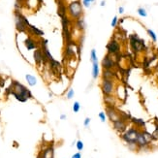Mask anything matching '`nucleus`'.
<instances>
[{
  "label": "nucleus",
  "mask_w": 158,
  "mask_h": 158,
  "mask_svg": "<svg viewBox=\"0 0 158 158\" xmlns=\"http://www.w3.org/2000/svg\"><path fill=\"white\" fill-rule=\"evenodd\" d=\"M99 73H100L99 63H98V62L92 63V70H91V74H92V78H93V79H97L98 77H99Z\"/></svg>",
  "instance_id": "nucleus-19"
},
{
  "label": "nucleus",
  "mask_w": 158,
  "mask_h": 158,
  "mask_svg": "<svg viewBox=\"0 0 158 158\" xmlns=\"http://www.w3.org/2000/svg\"><path fill=\"white\" fill-rule=\"evenodd\" d=\"M25 80H26V83H28V85H30V86L36 85V83H37V79H36L35 77H34V76L27 74V75H25Z\"/></svg>",
  "instance_id": "nucleus-21"
},
{
  "label": "nucleus",
  "mask_w": 158,
  "mask_h": 158,
  "mask_svg": "<svg viewBox=\"0 0 158 158\" xmlns=\"http://www.w3.org/2000/svg\"><path fill=\"white\" fill-rule=\"evenodd\" d=\"M90 60H91V62H92V63L98 62V57H97V55H96L95 49H92L91 51H90Z\"/></svg>",
  "instance_id": "nucleus-23"
},
{
  "label": "nucleus",
  "mask_w": 158,
  "mask_h": 158,
  "mask_svg": "<svg viewBox=\"0 0 158 158\" xmlns=\"http://www.w3.org/2000/svg\"><path fill=\"white\" fill-rule=\"evenodd\" d=\"M60 119H61V120L66 119V115H60Z\"/></svg>",
  "instance_id": "nucleus-39"
},
{
  "label": "nucleus",
  "mask_w": 158,
  "mask_h": 158,
  "mask_svg": "<svg viewBox=\"0 0 158 158\" xmlns=\"http://www.w3.org/2000/svg\"><path fill=\"white\" fill-rule=\"evenodd\" d=\"M113 127L117 132L122 134V133H124L127 129V120L123 119V118H119V119L113 122Z\"/></svg>",
  "instance_id": "nucleus-7"
},
{
  "label": "nucleus",
  "mask_w": 158,
  "mask_h": 158,
  "mask_svg": "<svg viewBox=\"0 0 158 158\" xmlns=\"http://www.w3.org/2000/svg\"><path fill=\"white\" fill-rule=\"evenodd\" d=\"M24 44H25V47H26V49L28 51L36 50V48H37V43L32 38H30V37L26 38V40H25V42H24Z\"/></svg>",
  "instance_id": "nucleus-15"
},
{
  "label": "nucleus",
  "mask_w": 158,
  "mask_h": 158,
  "mask_svg": "<svg viewBox=\"0 0 158 158\" xmlns=\"http://www.w3.org/2000/svg\"><path fill=\"white\" fill-rule=\"evenodd\" d=\"M136 143H137L138 147H139V149H147V147H149V145L147 144V142L145 141L144 135H143L142 130H141V131L139 132V134H138Z\"/></svg>",
  "instance_id": "nucleus-12"
},
{
  "label": "nucleus",
  "mask_w": 158,
  "mask_h": 158,
  "mask_svg": "<svg viewBox=\"0 0 158 158\" xmlns=\"http://www.w3.org/2000/svg\"><path fill=\"white\" fill-rule=\"evenodd\" d=\"M106 48H107V50H108V54H113V55L118 54V53H119V51H120L119 44H118L115 40H112L109 42Z\"/></svg>",
  "instance_id": "nucleus-9"
},
{
  "label": "nucleus",
  "mask_w": 158,
  "mask_h": 158,
  "mask_svg": "<svg viewBox=\"0 0 158 158\" xmlns=\"http://www.w3.org/2000/svg\"><path fill=\"white\" fill-rule=\"evenodd\" d=\"M33 57H34V61H35L36 64H41L42 62H46L48 59L46 58V56L44 55L43 51L40 50V49H36L33 53Z\"/></svg>",
  "instance_id": "nucleus-11"
},
{
  "label": "nucleus",
  "mask_w": 158,
  "mask_h": 158,
  "mask_svg": "<svg viewBox=\"0 0 158 158\" xmlns=\"http://www.w3.org/2000/svg\"><path fill=\"white\" fill-rule=\"evenodd\" d=\"M118 13L119 14L124 13V8H123V7H119V8H118Z\"/></svg>",
  "instance_id": "nucleus-37"
},
{
  "label": "nucleus",
  "mask_w": 158,
  "mask_h": 158,
  "mask_svg": "<svg viewBox=\"0 0 158 158\" xmlns=\"http://www.w3.org/2000/svg\"><path fill=\"white\" fill-rule=\"evenodd\" d=\"M101 65H102L103 69H105V70H113V67L115 66V59H113L111 57V54H107V55L102 59Z\"/></svg>",
  "instance_id": "nucleus-8"
},
{
  "label": "nucleus",
  "mask_w": 158,
  "mask_h": 158,
  "mask_svg": "<svg viewBox=\"0 0 158 158\" xmlns=\"http://www.w3.org/2000/svg\"><path fill=\"white\" fill-rule=\"evenodd\" d=\"M77 27L80 30H83V29L85 28V21H83V19H77Z\"/></svg>",
  "instance_id": "nucleus-22"
},
{
  "label": "nucleus",
  "mask_w": 158,
  "mask_h": 158,
  "mask_svg": "<svg viewBox=\"0 0 158 158\" xmlns=\"http://www.w3.org/2000/svg\"><path fill=\"white\" fill-rule=\"evenodd\" d=\"M39 153L41 155V158H54V149L53 145H49Z\"/></svg>",
  "instance_id": "nucleus-13"
},
{
  "label": "nucleus",
  "mask_w": 158,
  "mask_h": 158,
  "mask_svg": "<svg viewBox=\"0 0 158 158\" xmlns=\"http://www.w3.org/2000/svg\"><path fill=\"white\" fill-rule=\"evenodd\" d=\"M28 29L29 31L31 32L32 34H34V35H36V36H43L44 35V31H42V30H40L39 28H37L36 26H34V25H29L28 26Z\"/></svg>",
  "instance_id": "nucleus-20"
},
{
  "label": "nucleus",
  "mask_w": 158,
  "mask_h": 158,
  "mask_svg": "<svg viewBox=\"0 0 158 158\" xmlns=\"http://www.w3.org/2000/svg\"><path fill=\"white\" fill-rule=\"evenodd\" d=\"M23 16L19 13V11L15 12V21H16V27H17V30L19 32H25L26 29L28 28V26L24 23L23 19Z\"/></svg>",
  "instance_id": "nucleus-5"
},
{
  "label": "nucleus",
  "mask_w": 158,
  "mask_h": 158,
  "mask_svg": "<svg viewBox=\"0 0 158 158\" xmlns=\"http://www.w3.org/2000/svg\"><path fill=\"white\" fill-rule=\"evenodd\" d=\"M115 77V74L113 72L112 70H105L103 69L102 72V79H105V80H113Z\"/></svg>",
  "instance_id": "nucleus-17"
},
{
  "label": "nucleus",
  "mask_w": 158,
  "mask_h": 158,
  "mask_svg": "<svg viewBox=\"0 0 158 158\" xmlns=\"http://www.w3.org/2000/svg\"><path fill=\"white\" fill-rule=\"evenodd\" d=\"M104 102L107 107H115V98L113 95H108L104 96Z\"/></svg>",
  "instance_id": "nucleus-18"
},
{
  "label": "nucleus",
  "mask_w": 158,
  "mask_h": 158,
  "mask_svg": "<svg viewBox=\"0 0 158 158\" xmlns=\"http://www.w3.org/2000/svg\"><path fill=\"white\" fill-rule=\"evenodd\" d=\"M137 12H138V14H139V16L143 17V18H145V17L147 16V11H145V9H144V8H139Z\"/></svg>",
  "instance_id": "nucleus-29"
},
{
  "label": "nucleus",
  "mask_w": 158,
  "mask_h": 158,
  "mask_svg": "<svg viewBox=\"0 0 158 158\" xmlns=\"http://www.w3.org/2000/svg\"><path fill=\"white\" fill-rule=\"evenodd\" d=\"M95 1V0H92V2H94Z\"/></svg>",
  "instance_id": "nucleus-41"
},
{
  "label": "nucleus",
  "mask_w": 158,
  "mask_h": 158,
  "mask_svg": "<svg viewBox=\"0 0 158 158\" xmlns=\"http://www.w3.org/2000/svg\"><path fill=\"white\" fill-rule=\"evenodd\" d=\"M68 14L74 19H79L83 16V5L79 0L71 2L68 5Z\"/></svg>",
  "instance_id": "nucleus-3"
},
{
  "label": "nucleus",
  "mask_w": 158,
  "mask_h": 158,
  "mask_svg": "<svg viewBox=\"0 0 158 158\" xmlns=\"http://www.w3.org/2000/svg\"><path fill=\"white\" fill-rule=\"evenodd\" d=\"M90 121H91V119L89 117H86L85 119V121H83V126L85 127H88L89 126V124H90Z\"/></svg>",
  "instance_id": "nucleus-34"
},
{
  "label": "nucleus",
  "mask_w": 158,
  "mask_h": 158,
  "mask_svg": "<svg viewBox=\"0 0 158 158\" xmlns=\"http://www.w3.org/2000/svg\"><path fill=\"white\" fill-rule=\"evenodd\" d=\"M131 121L132 123L134 124L135 127L139 128V129H143L145 126V122L142 118H136V117H132L131 118Z\"/></svg>",
  "instance_id": "nucleus-16"
},
{
  "label": "nucleus",
  "mask_w": 158,
  "mask_h": 158,
  "mask_svg": "<svg viewBox=\"0 0 158 158\" xmlns=\"http://www.w3.org/2000/svg\"><path fill=\"white\" fill-rule=\"evenodd\" d=\"M0 89H1V86H0Z\"/></svg>",
  "instance_id": "nucleus-44"
},
{
  "label": "nucleus",
  "mask_w": 158,
  "mask_h": 158,
  "mask_svg": "<svg viewBox=\"0 0 158 158\" xmlns=\"http://www.w3.org/2000/svg\"><path fill=\"white\" fill-rule=\"evenodd\" d=\"M76 147H77V149L79 150V151H81V150L83 149V147H85V145H83V141L79 140L76 142Z\"/></svg>",
  "instance_id": "nucleus-27"
},
{
  "label": "nucleus",
  "mask_w": 158,
  "mask_h": 158,
  "mask_svg": "<svg viewBox=\"0 0 158 158\" xmlns=\"http://www.w3.org/2000/svg\"><path fill=\"white\" fill-rule=\"evenodd\" d=\"M117 21H118L117 17V16L113 17V21H112V23H111V25H112V27H115V26H117Z\"/></svg>",
  "instance_id": "nucleus-33"
},
{
  "label": "nucleus",
  "mask_w": 158,
  "mask_h": 158,
  "mask_svg": "<svg viewBox=\"0 0 158 158\" xmlns=\"http://www.w3.org/2000/svg\"><path fill=\"white\" fill-rule=\"evenodd\" d=\"M140 131H141V129H139V128L132 126V127L126 129V131H125L124 133L120 134V138H121V140L126 145L131 144V143H136L138 134H139Z\"/></svg>",
  "instance_id": "nucleus-2"
},
{
  "label": "nucleus",
  "mask_w": 158,
  "mask_h": 158,
  "mask_svg": "<svg viewBox=\"0 0 158 158\" xmlns=\"http://www.w3.org/2000/svg\"><path fill=\"white\" fill-rule=\"evenodd\" d=\"M130 39H131V46H132L133 50H134L135 51H140L145 48L144 41L140 40L136 35L131 36L130 37Z\"/></svg>",
  "instance_id": "nucleus-10"
},
{
  "label": "nucleus",
  "mask_w": 158,
  "mask_h": 158,
  "mask_svg": "<svg viewBox=\"0 0 158 158\" xmlns=\"http://www.w3.org/2000/svg\"><path fill=\"white\" fill-rule=\"evenodd\" d=\"M147 34L149 35V37L152 39V41L156 42L157 41V37H156V34H155V32L153 30H151V29H147Z\"/></svg>",
  "instance_id": "nucleus-25"
},
{
  "label": "nucleus",
  "mask_w": 158,
  "mask_h": 158,
  "mask_svg": "<svg viewBox=\"0 0 158 158\" xmlns=\"http://www.w3.org/2000/svg\"><path fill=\"white\" fill-rule=\"evenodd\" d=\"M39 1H40V2H42V0H39Z\"/></svg>",
  "instance_id": "nucleus-43"
},
{
  "label": "nucleus",
  "mask_w": 158,
  "mask_h": 158,
  "mask_svg": "<svg viewBox=\"0 0 158 158\" xmlns=\"http://www.w3.org/2000/svg\"><path fill=\"white\" fill-rule=\"evenodd\" d=\"M100 86H101V90H102V93L104 94V96L113 95V92L115 91V81L113 80H105V79H102Z\"/></svg>",
  "instance_id": "nucleus-4"
},
{
  "label": "nucleus",
  "mask_w": 158,
  "mask_h": 158,
  "mask_svg": "<svg viewBox=\"0 0 158 158\" xmlns=\"http://www.w3.org/2000/svg\"><path fill=\"white\" fill-rule=\"evenodd\" d=\"M127 147L128 149L132 151H137V150H140L139 149V147H138L137 143H131V144H127Z\"/></svg>",
  "instance_id": "nucleus-24"
},
{
  "label": "nucleus",
  "mask_w": 158,
  "mask_h": 158,
  "mask_svg": "<svg viewBox=\"0 0 158 158\" xmlns=\"http://www.w3.org/2000/svg\"><path fill=\"white\" fill-rule=\"evenodd\" d=\"M100 5H101V6H102V7H103V6H105V1H102V2H101V4H100Z\"/></svg>",
  "instance_id": "nucleus-40"
},
{
  "label": "nucleus",
  "mask_w": 158,
  "mask_h": 158,
  "mask_svg": "<svg viewBox=\"0 0 158 158\" xmlns=\"http://www.w3.org/2000/svg\"><path fill=\"white\" fill-rule=\"evenodd\" d=\"M4 83H5V81L3 80V79L0 78V86H1V87L2 86H4Z\"/></svg>",
  "instance_id": "nucleus-38"
},
{
  "label": "nucleus",
  "mask_w": 158,
  "mask_h": 158,
  "mask_svg": "<svg viewBox=\"0 0 158 158\" xmlns=\"http://www.w3.org/2000/svg\"><path fill=\"white\" fill-rule=\"evenodd\" d=\"M106 115L112 122L121 118L120 112H118L115 107H106Z\"/></svg>",
  "instance_id": "nucleus-6"
},
{
  "label": "nucleus",
  "mask_w": 158,
  "mask_h": 158,
  "mask_svg": "<svg viewBox=\"0 0 158 158\" xmlns=\"http://www.w3.org/2000/svg\"><path fill=\"white\" fill-rule=\"evenodd\" d=\"M19 1H21V0H18V2H19Z\"/></svg>",
  "instance_id": "nucleus-42"
},
{
  "label": "nucleus",
  "mask_w": 158,
  "mask_h": 158,
  "mask_svg": "<svg viewBox=\"0 0 158 158\" xmlns=\"http://www.w3.org/2000/svg\"><path fill=\"white\" fill-rule=\"evenodd\" d=\"M57 15L60 17L61 19L64 18V17H66V15H67V7H66V5L64 4L62 1H59L58 2Z\"/></svg>",
  "instance_id": "nucleus-14"
},
{
  "label": "nucleus",
  "mask_w": 158,
  "mask_h": 158,
  "mask_svg": "<svg viewBox=\"0 0 158 158\" xmlns=\"http://www.w3.org/2000/svg\"><path fill=\"white\" fill-rule=\"evenodd\" d=\"M98 117L101 120V122H106V119H107V115H106V113L101 112L98 113Z\"/></svg>",
  "instance_id": "nucleus-30"
},
{
  "label": "nucleus",
  "mask_w": 158,
  "mask_h": 158,
  "mask_svg": "<svg viewBox=\"0 0 158 158\" xmlns=\"http://www.w3.org/2000/svg\"><path fill=\"white\" fill-rule=\"evenodd\" d=\"M152 135L154 136V138H155V139L158 140V125H157L156 127H155V130H154V132L152 133Z\"/></svg>",
  "instance_id": "nucleus-35"
},
{
  "label": "nucleus",
  "mask_w": 158,
  "mask_h": 158,
  "mask_svg": "<svg viewBox=\"0 0 158 158\" xmlns=\"http://www.w3.org/2000/svg\"><path fill=\"white\" fill-rule=\"evenodd\" d=\"M11 87V94L16 98L17 100L19 102H26L28 99L32 98V93L31 91L26 88L23 85H21V83H19L18 81H13L12 85H10Z\"/></svg>",
  "instance_id": "nucleus-1"
},
{
  "label": "nucleus",
  "mask_w": 158,
  "mask_h": 158,
  "mask_svg": "<svg viewBox=\"0 0 158 158\" xmlns=\"http://www.w3.org/2000/svg\"><path fill=\"white\" fill-rule=\"evenodd\" d=\"M71 158H81V153L80 151L79 152H76V153H74L73 155H72V157Z\"/></svg>",
  "instance_id": "nucleus-36"
},
{
  "label": "nucleus",
  "mask_w": 158,
  "mask_h": 158,
  "mask_svg": "<svg viewBox=\"0 0 158 158\" xmlns=\"http://www.w3.org/2000/svg\"><path fill=\"white\" fill-rule=\"evenodd\" d=\"M65 54L67 56H72L75 54L74 53V51L72 50V48H71V46H67L66 47V50H65Z\"/></svg>",
  "instance_id": "nucleus-28"
},
{
  "label": "nucleus",
  "mask_w": 158,
  "mask_h": 158,
  "mask_svg": "<svg viewBox=\"0 0 158 158\" xmlns=\"http://www.w3.org/2000/svg\"><path fill=\"white\" fill-rule=\"evenodd\" d=\"M74 95H75V91H74L73 88H70L67 93H66V97H67V99H72V98L74 97Z\"/></svg>",
  "instance_id": "nucleus-31"
},
{
  "label": "nucleus",
  "mask_w": 158,
  "mask_h": 158,
  "mask_svg": "<svg viewBox=\"0 0 158 158\" xmlns=\"http://www.w3.org/2000/svg\"><path fill=\"white\" fill-rule=\"evenodd\" d=\"M81 110V104L80 102H78V101H76V102H74L73 104V112L74 113H79Z\"/></svg>",
  "instance_id": "nucleus-26"
},
{
  "label": "nucleus",
  "mask_w": 158,
  "mask_h": 158,
  "mask_svg": "<svg viewBox=\"0 0 158 158\" xmlns=\"http://www.w3.org/2000/svg\"><path fill=\"white\" fill-rule=\"evenodd\" d=\"M91 3H92V0H83V5L85 8H88Z\"/></svg>",
  "instance_id": "nucleus-32"
}]
</instances>
